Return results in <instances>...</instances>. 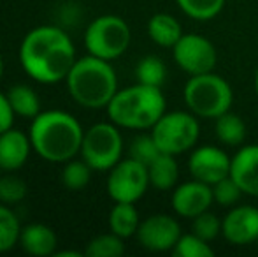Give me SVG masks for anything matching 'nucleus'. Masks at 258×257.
Wrapping results in <instances>:
<instances>
[{"instance_id": "nucleus-1", "label": "nucleus", "mask_w": 258, "mask_h": 257, "mask_svg": "<svg viewBox=\"0 0 258 257\" xmlns=\"http://www.w3.org/2000/svg\"><path fill=\"white\" fill-rule=\"evenodd\" d=\"M76 62V48L65 30L41 25L28 32L20 46V64L25 74L41 85L65 81Z\"/></svg>"}, {"instance_id": "nucleus-2", "label": "nucleus", "mask_w": 258, "mask_h": 257, "mask_svg": "<svg viewBox=\"0 0 258 257\" xmlns=\"http://www.w3.org/2000/svg\"><path fill=\"white\" fill-rule=\"evenodd\" d=\"M28 136L32 148L42 161L65 164L81 153L85 129L67 111L49 110L41 111L32 120Z\"/></svg>"}, {"instance_id": "nucleus-3", "label": "nucleus", "mask_w": 258, "mask_h": 257, "mask_svg": "<svg viewBox=\"0 0 258 257\" xmlns=\"http://www.w3.org/2000/svg\"><path fill=\"white\" fill-rule=\"evenodd\" d=\"M65 83L74 102L86 110L107 108L119 90L118 76L111 62L90 53L83 59H76Z\"/></svg>"}, {"instance_id": "nucleus-4", "label": "nucleus", "mask_w": 258, "mask_h": 257, "mask_svg": "<svg viewBox=\"0 0 258 257\" xmlns=\"http://www.w3.org/2000/svg\"><path fill=\"white\" fill-rule=\"evenodd\" d=\"M105 110L119 129L148 130L167 111V100L160 86L137 83L118 90Z\"/></svg>"}, {"instance_id": "nucleus-5", "label": "nucleus", "mask_w": 258, "mask_h": 257, "mask_svg": "<svg viewBox=\"0 0 258 257\" xmlns=\"http://www.w3.org/2000/svg\"><path fill=\"white\" fill-rule=\"evenodd\" d=\"M183 99L188 111L201 120H216L223 113L230 111L234 102V92L230 83L220 74L190 76L183 88Z\"/></svg>"}, {"instance_id": "nucleus-6", "label": "nucleus", "mask_w": 258, "mask_h": 257, "mask_svg": "<svg viewBox=\"0 0 258 257\" xmlns=\"http://www.w3.org/2000/svg\"><path fill=\"white\" fill-rule=\"evenodd\" d=\"M201 118L191 111H165L153 127L151 136L160 151L170 155H181L194 150L201 137Z\"/></svg>"}, {"instance_id": "nucleus-7", "label": "nucleus", "mask_w": 258, "mask_h": 257, "mask_svg": "<svg viewBox=\"0 0 258 257\" xmlns=\"http://www.w3.org/2000/svg\"><path fill=\"white\" fill-rule=\"evenodd\" d=\"M132 32L123 18L116 14H104L88 25L85 32L86 52L102 60L119 59L128 49Z\"/></svg>"}, {"instance_id": "nucleus-8", "label": "nucleus", "mask_w": 258, "mask_h": 257, "mask_svg": "<svg viewBox=\"0 0 258 257\" xmlns=\"http://www.w3.org/2000/svg\"><path fill=\"white\" fill-rule=\"evenodd\" d=\"M123 157V136L116 124L99 122L85 130L81 159L93 171H109Z\"/></svg>"}, {"instance_id": "nucleus-9", "label": "nucleus", "mask_w": 258, "mask_h": 257, "mask_svg": "<svg viewBox=\"0 0 258 257\" xmlns=\"http://www.w3.org/2000/svg\"><path fill=\"white\" fill-rule=\"evenodd\" d=\"M148 166L136 159H121L107 176V194L114 202H137L150 189Z\"/></svg>"}, {"instance_id": "nucleus-10", "label": "nucleus", "mask_w": 258, "mask_h": 257, "mask_svg": "<svg viewBox=\"0 0 258 257\" xmlns=\"http://www.w3.org/2000/svg\"><path fill=\"white\" fill-rule=\"evenodd\" d=\"M174 62L188 76L213 72L218 64L214 44L201 34H183L172 48Z\"/></svg>"}, {"instance_id": "nucleus-11", "label": "nucleus", "mask_w": 258, "mask_h": 257, "mask_svg": "<svg viewBox=\"0 0 258 257\" xmlns=\"http://www.w3.org/2000/svg\"><path fill=\"white\" fill-rule=\"evenodd\" d=\"M181 227L174 217L167 213H153L141 220L137 229V241L150 252H172L181 238Z\"/></svg>"}, {"instance_id": "nucleus-12", "label": "nucleus", "mask_w": 258, "mask_h": 257, "mask_svg": "<svg viewBox=\"0 0 258 257\" xmlns=\"http://www.w3.org/2000/svg\"><path fill=\"white\" fill-rule=\"evenodd\" d=\"M232 157L220 146L214 144H201L195 146L188 159V171L191 178L204 182L213 187L221 178L230 175Z\"/></svg>"}, {"instance_id": "nucleus-13", "label": "nucleus", "mask_w": 258, "mask_h": 257, "mask_svg": "<svg viewBox=\"0 0 258 257\" xmlns=\"http://www.w3.org/2000/svg\"><path fill=\"white\" fill-rule=\"evenodd\" d=\"M221 236L235 247H246L258 238V208L253 204H235L221 219Z\"/></svg>"}, {"instance_id": "nucleus-14", "label": "nucleus", "mask_w": 258, "mask_h": 257, "mask_svg": "<svg viewBox=\"0 0 258 257\" xmlns=\"http://www.w3.org/2000/svg\"><path fill=\"white\" fill-rule=\"evenodd\" d=\"M214 202L213 187L204 182L191 178L190 182L179 183L172 189L170 204L176 215L183 219H195L197 215L207 212Z\"/></svg>"}, {"instance_id": "nucleus-15", "label": "nucleus", "mask_w": 258, "mask_h": 257, "mask_svg": "<svg viewBox=\"0 0 258 257\" xmlns=\"http://www.w3.org/2000/svg\"><path fill=\"white\" fill-rule=\"evenodd\" d=\"M230 176L244 195L258 197V144L241 146L230 162Z\"/></svg>"}, {"instance_id": "nucleus-16", "label": "nucleus", "mask_w": 258, "mask_h": 257, "mask_svg": "<svg viewBox=\"0 0 258 257\" xmlns=\"http://www.w3.org/2000/svg\"><path fill=\"white\" fill-rule=\"evenodd\" d=\"M32 141L30 136L23 130L11 127L0 134V169L6 173H13L21 169L30 157Z\"/></svg>"}, {"instance_id": "nucleus-17", "label": "nucleus", "mask_w": 258, "mask_h": 257, "mask_svg": "<svg viewBox=\"0 0 258 257\" xmlns=\"http://www.w3.org/2000/svg\"><path fill=\"white\" fill-rule=\"evenodd\" d=\"M20 245L28 255L34 257H48L54 255L58 247L56 234L49 226L46 224H28L21 229L20 234Z\"/></svg>"}, {"instance_id": "nucleus-18", "label": "nucleus", "mask_w": 258, "mask_h": 257, "mask_svg": "<svg viewBox=\"0 0 258 257\" xmlns=\"http://www.w3.org/2000/svg\"><path fill=\"white\" fill-rule=\"evenodd\" d=\"M148 175H150V185L153 189L160 192L172 190L179 178V166H177L176 155L162 151L151 164H148Z\"/></svg>"}, {"instance_id": "nucleus-19", "label": "nucleus", "mask_w": 258, "mask_h": 257, "mask_svg": "<svg viewBox=\"0 0 258 257\" xmlns=\"http://www.w3.org/2000/svg\"><path fill=\"white\" fill-rule=\"evenodd\" d=\"M148 35L155 44L162 48H174L183 35L181 23L169 13H156L148 21Z\"/></svg>"}, {"instance_id": "nucleus-20", "label": "nucleus", "mask_w": 258, "mask_h": 257, "mask_svg": "<svg viewBox=\"0 0 258 257\" xmlns=\"http://www.w3.org/2000/svg\"><path fill=\"white\" fill-rule=\"evenodd\" d=\"M141 224L139 212L136 208V202H114L111 213H109V231L116 236L132 238L137 234Z\"/></svg>"}, {"instance_id": "nucleus-21", "label": "nucleus", "mask_w": 258, "mask_h": 257, "mask_svg": "<svg viewBox=\"0 0 258 257\" xmlns=\"http://www.w3.org/2000/svg\"><path fill=\"white\" fill-rule=\"evenodd\" d=\"M7 99H9V104L16 117L34 120L41 113V99H39L37 92L28 85H21V83L14 85L7 92Z\"/></svg>"}, {"instance_id": "nucleus-22", "label": "nucleus", "mask_w": 258, "mask_h": 257, "mask_svg": "<svg viewBox=\"0 0 258 257\" xmlns=\"http://www.w3.org/2000/svg\"><path fill=\"white\" fill-rule=\"evenodd\" d=\"M214 132L225 146H241L246 139V124L239 115L227 111L214 120Z\"/></svg>"}, {"instance_id": "nucleus-23", "label": "nucleus", "mask_w": 258, "mask_h": 257, "mask_svg": "<svg viewBox=\"0 0 258 257\" xmlns=\"http://www.w3.org/2000/svg\"><path fill=\"white\" fill-rule=\"evenodd\" d=\"M21 224L9 204L0 202V254L13 250L20 243Z\"/></svg>"}, {"instance_id": "nucleus-24", "label": "nucleus", "mask_w": 258, "mask_h": 257, "mask_svg": "<svg viewBox=\"0 0 258 257\" xmlns=\"http://www.w3.org/2000/svg\"><path fill=\"white\" fill-rule=\"evenodd\" d=\"M136 78L137 83L150 86H160L165 83L167 79V67L163 60L156 55H148L139 60L136 67Z\"/></svg>"}, {"instance_id": "nucleus-25", "label": "nucleus", "mask_w": 258, "mask_h": 257, "mask_svg": "<svg viewBox=\"0 0 258 257\" xmlns=\"http://www.w3.org/2000/svg\"><path fill=\"white\" fill-rule=\"evenodd\" d=\"M93 169L86 164L85 161H78V159H71L69 162L63 164L61 169V183L67 190H83L88 187L90 180H92Z\"/></svg>"}, {"instance_id": "nucleus-26", "label": "nucleus", "mask_w": 258, "mask_h": 257, "mask_svg": "<svg viewBox=\"0 0 258 257\" xmlns=\"http://www.w3.org/2000/svg\"><path fill=\"white\" fill-rule=\"evenodd\" d=\"M177 7L195 21H209L221 13L225 0H176Z\"/></svg>"}, {"instance_id": "nucleus-27", "label": "nucleus", "mask_w": 258, "mask_h": 257, "mask_svg": "<svg viewBox=\"0 0 258 257\" xmlns=\"http://www.w3.org/2000/svg\"><path fill=\"white\" fill-rule=\"evenodd\" d=\"M123 238L116 236L114 233H105L95 236L85 248L86 257H119L125 254Z\"/></svg>"}, {"instance_id": "nucleus-28", "label": "nucleus", "mask_w": 258, "mask_h": 257, "mask_svg": "<svg viewBox=\"0 0 258 257\" xmlns=\"http://www.w3.org/2000/svg\"><path fill=\"white\" fill-rule=\"evenodd\" d=\"M172 255L176 257H213L214 248L209 241L202 240L195 233L181 234L176 247L172 248Z\"/></svg>"}, {"instance_id": "nucleus-29", "label": "nucleus", "mask_w": 258, "mask_h": 257, "mask_svg": "<svg viewBox=\"0 0 258 257\" xmlns=\"http://www.w3.org/2000/svg\"><path fill=\"white\" fill-rule=\"evenodd\" d=\"M213 194H214V202H218V204L223 206V208H232V206L239 204L241 197L244 195L241 187L237 185V182H235L230 175L214 183Z\"/></svg>"}, {"instance_id": "nucleus-30", "label": "nucleus", "mask_w": 258, "mask_h": 257, "mask_svg": "<svg viewBox=\"0 0 258 257\" xmlns=\"http://www.w3.org/2000/svg\"><path fill=\"white\" fill-rule=\"evenodd\" d=\"M128 157L136 159V161L143 162V164H151L156 157H158L162 151H160L158 144L153 139V136L150 134H139L132 139L130 143V150H128Z\"/></svg>"}, {"instance_id": "nucleus-31", "label": "nucleus", "mask_w": 258, "mask_h": 257, "mask_svg": "<svg viewBox=\"0 0 258 257\" xmlns=\"http://www.w3.org/2000/svg\"><path fill=\"white\" fill-rule=\"evenodd\" d=\"M27 183L20 176L14 175H2L0 176V202L4 204H18L27 195Z\"/></svg>"}, {"instance_id": "nucleus-32", "label": "nucleus", "mask_w": 258, "mask_h": 257, "mask_svg": "<svg viewBox=\"0 0 258 257\" xmlns=\"http://www.w3.org/2000/svg\"><path fill=\"white\" fill-rule=\"evenodd\" d=\"M191 233H195L202 240L211 243L221 234V219H218L213 212L207 210V212L197 215L195 219H191Z\"/></svg>"}, {"instance_id": "nucleus-33", "label": "nucleus", "mask_w": 258, "mask_h": 257, "mask_svg": "<svg viewBox=\"0 0 258 257\" xmlns=\"http://www.w3.org/2000/svg\"><path fill=\"white\" fill-rule=\"evenodd\" d=\"M14 111L9 104V99H7V93L0 92V134L6 132L13 127L14 124Z\"/></svg>"}, {"instance_id": "nucleus-34", "label": "nucleus", "mask_w": 258, "mask_h": 257, "mask_svg": "<svg viewBox=\"0 0 258 257\" xmlns=\"http://www.w3.org/2000/svg\"><path fill=\"white\" fill-rule=\"evenodd\" d=\"M54 255L56 257H81V252H72V250H61V252H54Z\"/></svg>"}, {"instance_id": "nucleus-35", "label": "nucleus", "mask_w": 258, "mask_h": 257, "mask_svg": "<svg viewBox=\"0 0 258 257\" xmlns=\"http://www.w3.org/2000/svg\"><path fill=\"white\" fill-rule=\"evenodd\" d=\"M255 93H256V97H258V67H256V71H255Z\"/></svg>"}, {"instance_id": "nucleus-36", "label": "nucleus", "mask_w": 258, "mask_h": 257, "mask_svg": "<svg viewBox=\"0 0 258 257\" xmlns=\"http://www.w3.org/2000/svg\"><path fill=\"white\" fill-rule=\"evenodd\" d=\"M4 59H2V55H0V79H2V76H4Z\"/></svg>"}, {"instance_id": "nucleus-37", "label": "nucleus", "mask_w": 258, "mask_h": 257, "mask_svg": "<svg viewBox=\"0 0 258 257\" xmlns=\"http://www.w3.org/2000/svg\"><path fill=\"white\" fill-rule=\"evenodd\" d=\"M255 245H256V248H258V238H256V241H255Z\"/></svg>"}, {"instance_id": "nucleus-38", "label": "nucleus", "mask_w": 258, "mask_h": 257, "mask_svg": "<svg viewBox=\"0 0 258 257\" xmlns=\"http://www.w3.org/2000/svg\"><path fill=\"white\" fill-rule=\"evenodd\" d=\"M0 176H2V169H0Z\"/></svg>"}]
</instances>
